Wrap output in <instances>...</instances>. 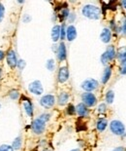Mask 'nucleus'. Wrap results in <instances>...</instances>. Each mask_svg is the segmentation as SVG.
Masks as SVG:
<instances>
[{
    "label": "nucleus",
    "mask_w": 126,
    "mask_h": 151,
    "mask_svg": "<svg viewBox=\"0 0 126 151\" xmlns=\"http://www.w3.org/2000/svg\"><path fill=\"white\" fill-rule=\"evenodd\" d=\"M0 151H15L13 149L12 145H10V144H2V145H0Z\"/></svg>",
    "instance_id": "c756f323"
},
{
    "label": "nucleus",
    "mask_w": 126,
    "mask_h": 151,
    "mask_svg": "<svg viewBox=\"0 0 126 151\" xmlns=\"http://www.w3.org/2000/svg\"><path fill=\"white\" fill-rule=\"evenodd\" d=\"M69 79V69L67 66H61L57 73V81L59 83H65Z\"/></svg>",
    "instance_id": "9d476101"
},
{
    "label": "nucleus",
    "mask_w": 126,
    "mask_h": 151,
    "mask_svg": "<svg viewBox=\"0 0 126 151\" xmlns=\"http://www.w3.org/2000/svg\"><path fill=\"white\" fill-rule=\"evenodd\" d=\"M71 151H80L79 148H76V149H73V150H71Z\"/></svg>",
    "instance_id": "79ce46f5"
},
{
    "label": "nucleus",
    "mask_w": 126,
    "mask_h": 151,
    "mask_svg": "<svg viewBox=\"0 0 126 151\" xmlns=\"http://www.w3.org/2000/svg\"><path fill=\"white\" fill-rule=\"evenodd\" d=\"M5 56H6V54L4 53V51L0 50V62H1V60H4Z\"/></svg>",
    "instance_id": "e433bc0d"
},
{
    "label": "nucleus",
    "mask_w": 126,
    "mask_h": 151,
    "mask_svg": "<svg viewBox=\"0 0 126 151\" xmlns=\"http://www.w3.org/2000/svg\"><path fill=\"white\" fill-rule=\"evenodd\" d=\"M110 129L112 133L116 136H122L125 133V126L119 120H112L110 123Z\"/></svg>",
    "instance_id": "7ed1b4c3"
},
{
    "label": "nucleus",
    "mask_w": 126,
    "mask_h": 151,
    "mask_svg": "<svg viewBox=\"0 0 126 151\" xmlns=\"http://www.w3.org/2000/svg\"><path fill=\"white\" fill-rule=\"evenodd\" d=\"M107 110V104H100L98 105V107H97V111L99 112V113H105Z\"/></svg>",
    "instance_id": "7c9ffc66"
},
{
    "label": "nucleus",
    "mask_w": 126,
    "mask_h": 151,
    "mask_svg": "<svg viewBox=\"0 0 126 151\" xmlns=\"http://www.w3.org/2000/svg\"><path fill=\"white\" fill-rule=\"evenodd\" d=\"M1 76H2V69L0 68V79H1Z\"/></svg>",
    "instance_id": "a19ab883"
},
{
    "label": "nucleus",
    "mask_w": 126,
    "mask_h": 151,
    "mask_svg": "<svg viewBox=\"0 0 126 151\" xmlns=\"http://www.w3.org/2000/svg\"><path fill=\"white\" fill-rule=\"evenodd\" d=\"M115 47L112 45H110V46L107 47V49L104 53L102 54L101 56V63H103L104 65H107L108 63L112 60L115 58Z\"/></svg>",
    "instance_id": "f03ea898"
},
{
    "label": "nucleus",
    "mask_w": 126,
    "mask_h": 151,
    "mask_svg": "<svg viewBox=\"0 0 126 151\" xmlns=\"http://www.w3.org/2000/svg\"><path fill=\"white\" fill-rule=\"evenodd\" d=\"M4 15H5V6L2 3H0V22L4 19Z\"/></svg>",
    "instance_id": "2f4dec72"
},
{
    "label": "nucleus",
    "mask_w": 126,
    "mask_h": 151,
    "mask_svg": "<svg viewBox=\"0 0 126 151\" xmlns=\"http://www.w3.org/2000/svg\"><path fill=\"white\" fill-rule=\"evenodd\" d=\"M66 38V25L65 24H62L60 25V39L64 40Z\"/></svg>",
    "instance_id": "bb28decb"
},
{
    "label": "nucleus",
    "mask_w": 126,
    "mask_h": 151,
    "mask_svg": "<svg viewBox=\"0 0 126 151\" xmlns=\"http://www.w3.org/2000/svg\"><path fill=\"white\" fill-rule=\"evenodd\" d=\"M46 67L48 68V70H50V71H53L54 68H56V62H54V60L53 59H48L47 60Z\"/></svg>",
    "instance_id": "393cba45"
},
{
    "label": "nucleus",
    "mask_w": 126,
    "mask_h": 151,
    "mask_svg": "<svg viewBox=\"0 0 126 151\" xmlns=\"http://www.w3.org/2000/svg\"><path fill=\"white\" fill-rule=\"evenodd\" d=\"M28 91L35 96H41L44 93L43 85L40 80H35L28 85Z\"/></svg>",
    "instance_id": "0eeeda50"
},
{
    "label": "nucleus",
    "mask_w": 126,
    "mask_h": 151,
    "mask_svg": "<svg viewBox=\"0 0 126 151\" xmlns=\"http://www.w3.org/2000/svg\"><path fill=\"white\" fill-rule=\"evenodd\" d=\"M67 20L69 22H73L74 21L76 20V14L75 13H70L69 16H68V18H67Z\"/></svg>",
    "instance_id": "72a5a7b5"
},
{
    "label": "nucleus",
    "mask_w": 126,
    "mask_h": 151,
    "mask_svg": "<svg viewBox=\"0 0 126 151\" xmlns=\"http://www.w3.org/2000/svg\"><path fill=\"white\" fill-rule=\"evenodd\" d=\"M116 57H117L118 60L121 63H126V47H121L120 49L117 51Z\"/></svg>",
    "instance_id": "aec40b11"
},
{
    "label": "nucleus",
    "mask_w": 126,
    "mask_h": 151,
    "mask_svg": "<svg viewBox=\"0 0 126 151\" xmlns=\"http://www.w3.org/2000/svg\"><path fill=\"white\" fill-rule=\"evenodd\" d=\"M6 60H7L8 65L11 67V68L17 67L18 58H17V54H16L14 50H10L9 52L6 54Z\"/></svg>",
    "instance_id": "1a4fd4ad"
},
{
    "label": "nucleus",
    "mask_w": 126,
    "mask_h": 151,
    "mask_svg": "<svg viewBox=\"0 0 126 151\" xmlns=\"http://www.w3.org/2000/svg\"><path fill=\"white\" fill-rule=\"evenodd\" d=\"M51 40L53 41L54 43H56L58 40L60 39V25L56 24L53 25V27L51 28Z\"/></svg>",
    "instance_id": "dca6fc26"
},
{
    "label": "nucleus",
    "mask_w": 126,
    "mask_h": 151,
    "mask_svg": "<svg viewBox=\"0 0 126 151\" xmlns=\"http://www.w3.org/2000/svg\"><path fill=\"white\" fill-rule=\"evenodd\" d=\"M120 73L122 75L126 74V63H121V67H120Z\"/></svg>",
    "instance_id": "f704fd0d"
},
{
    "label": "nucleus",
    "mask_w": 126,
    "mask_h": 151,
    "mask_svg": "<svg viewBox=\"0 0 126 151\" xmlns=\"http://www.w3.org/2000/svg\"><path fill=\"white\" fill-rule=\"evenodd\" d=\"M56 56L57 59L60 60V62H64L67 59V50H66V45L65 43L60 42L59 45L57 47V51H56Z\"/></svg>",
    "instance_id": "9b49d317"
},
{
    "label": "nucleus",
    "mask_w": 126,
    "mask_h": 151,
    "mask_svg": "<svg viewBox=\"0 0 126 151\" xmlns=\"http://www.w3.org/2000/svg\"><path fill=\"white\" fill-rule=\"evenodd\" d=\"M76 113L79 115L80 117H87L89 114V109L87 106H85V104H83V102H80L76 106Z\"/></svg>",
    "instance_id": "f8f14e48"
},
{
    "label": "nucleus",
    "mask_w": 126,
    "mask_h": 151,
    "mask_svg": "<svg viewBox=\"0 0 126 151\" xmlns=\"http://www.w3.org/2000/svg\"><path fill=\"white\" fill-rule=\"evenodd\" d=\"M23 109L25 111V113L28 117H32L33 116V112H34V107H33V104L30 101V99H26L23 102Z\"/></svg>",
    "instance_id": "2eb2a0df"
},
{
    "label": "nucleus",
    "mask_w": 126,
    "mask_h": 151,
    "mask_svg": "<svg viewBox=\"0 0 126 151\" xmlns=\"http://www.w3.org/2000/svg\"><path fill=\"white\" fill-rule=\"evenodd\" d=\"M112 151H126V148L123 146H119V147H116V148H115Z\"/></svg>",
    "instance_id": "4c0bfd02"
},
{
    "label": "nucleus",
    "mask_w": 126,
    "mask_h": 151,
    "mask_svg": "<svg viewBox=\"0 0 126 151\" xmlns=\"http://www.w3.org/2000/svg\"><path fill=\"white\" fill-rule=\"evenodd\" d=\"M0 109H1V104H0Z\"/></svg>",
    "instance_id": "c03bdc74"
},
{
    "label": "nucleus",
    "mask_w": 126,
    "mask_h": 151,
    "mask_svg": "<svg viewBox=\"0 0 126 151\" xmlns=\"http://www.w3.org/2000/svg\"><path fill=\"white\" fill-rule=\"evenodd\" d=\"M38 118L40 119V120L43 121V122H45V123H47L48 121H50V119H51V114H50V113H43V114H41Z\"/></svg>",
    "instance_id": "c85d7f7f"
},
{
    "label": "nucleus",
    "mask_w": 126,
    "mask_h": 151,
    "mask_svg": "<svg viewBox=\"0 0 126 151\" xmlns=\"http://www.w3.org/2000/svg\"><path fill=\"white\" fill-rule=\"evenodd\" d=\"M69 14H70L69 9H68L67 7H64V8H62L59 11V13H58L57 18L59 19L61 22H63L64 20H67V18H68V16H69Z\"/></svg>",
    "instance_id": "4be33fe9"
},
{
    "label": "nucleus",
    "mask_w": 126,
    "mask_h": 151,
    "mask_svg": "<svg viewBox=\"0 0 126 151\" xmlns=\"http://www.w3.org/2000/svg\"><path fill=\"white\" fill-rule=\"evenodd\" d=\"M121 5H122V7L126 9V0H123V1H121Z\"/></svg>",
    "instance_id": "58836bf2"
},
{
    "label": "nucleus",
    "mask_w": 126,
    "mask_h": 151,
    "mask_svg": "<svg viewBox=\"0 0 126 151\" xmlns=\"http://www.w3.org/2000/svg\"><path fill=\"white\" fill-rule=\"evenodd\" d=\"M43 151H51V149H48V148H44Z\"/></svg>",
    "instance_id": "ea45409f"
},
{
    "label": "nucleus",
    "mask_w": 126,
    "mask_h": 151,
    "mask_svg": "<svg viewBox=\"0 0 126 151\" xmlns=\"http://www.w3.org/2000/svg\"><path fill=\"white\" fill-rule=\"evenodd\" d=\"M100 39L103 43H109L112 39V30L108 27L103 28L101 34H100Z\"/></svg>",
    "instance_id": "4468645a"
},
{
    "label": "nucleus",
    "mask_w": 126,
    "mask_h": 151,
    "mask_svg": "<svg viewBox=\"0 0 126 151\" xmlns=\"http://www.w3.org/2000/svg\"><path fill=\"white\" fill-rule=\"evenodd\" d=\"M9 98L13 99V101H17V99H19V96H21V94H19V92L18 91V90H16V89H12L11 91L9 92Z\"/></svg>",
    "instance_id": "b1692460"
},
{
    "label": "nucleus",
    "mask_w": 126,
    "mask_h": 151,
    "mask_svg": "<svg viewBox=\"0 0 126 151\" xmlns=\"http://www.w3.org/2000/svg\"><path fill=\"white\" fill-rule=\"evenodd\" d=\"M26 66V63H25L24 60L22 59H19L18 60V63H17V67L21 70V71H22V70L24 69V67Z\"/></svg>",
    "instance_id": "cd10ccee"
},
{
    "label": "nucleus",
    "mask_w": 126,
    "mask_h": 151,
    "mask_svg": "<svg viewBox=\"0 0 126 151\" xmlns=\"http://www.w3.org/2000/svg\"><path fill=\"white\" fill-rule=\"evenodd\" d=\"M82 14L89 20H99L101 17V9L93 4H86L82 9Z\"/></svg>",
    "instance_id": "f257e3e1"
},
{
    "label": "nucleus",
    "mask_w": 126,
    "mask_h": 151,
    "mask_svg": "<svg viewBox=\"0 0 126 151\" xmlns=\"http://www.w3.org/2000/svg\"><path fill=\"white\" fill-rule=\"evenodd\" d=\"M69 94L66 92H62L60 93L59 96H58L57 98V104L61 105V106H63V105H66L68 104V101H69Z\"/></svg>",
    "instance_id": "f3484780"
},
{
    "label": "nucleus",
    "mask_w": 126,
    "mask_h": 151,
    "mask_svg": "<svg viewBox=\"0 0 126 151\" xmlns=\"http://www.w3.org/2000/svg\"><path fill=\"white\" fill-rule=\"evenodd\" d=\"M99 86V82L95 79L89 78L85 80L82 84H80V88L83 90H85L86 93H91L92 91H94Z\"/></svg>",
    "instance_id": "20e7f679"
},
{
    "label": "nucleus",
    "mask_w": 126,
    "mask_h": 151,
    "mask_svg": "<svg viewBox=\"0 0 126 151\" xmlns=\"http://www.w3.org/2000/svg\"><path fill=\"white\" fill-rule=\"evenodd\" d=\"M82 101L83 104L87 107H93L97 104V98L92 93H83L82 95Z\"/></svg>",
    "instance_id": "423d86ee"
},
{
    "label": "nucleus",
    "mask_w": 126,
    "mask_h": 151,
    "mask_svg": "<svg viewBox=\"0 0 126 151\" xmlns=\"http://www.w3.org/2000/svg\"><path fill=\"white\" fill-rule=\"evenodd\" d=\"M114 99H115V92L112 90H110L106 94V102L108 104H112L114 102Z\"/></svg>",
    "instance_id": "5701e85b"
},
{
    "label": "nucleus",
    "mask_w": 126,
    "mask_h": 151,
    "mask_svg": "<svg viewBox=\"0 0 126 151\" xmlns=\"http://www.w3.org/2000/svg\"><path fill=\"white\" fill-rule=\"evenodd\" d=\"M21 146H22V137H21V136H19L13 140L12 147H13V149L17 151V150L21 149Z\"/></svg>",
    "instance_id": "412c9836"
},
{
    "label": "nucleus",
    "mask_w": 126,
    "mask_h": 151,
    "mask_svg": "<svg viewBox=\"0 0 126 151\" xmlns=\"http://www.w3.org/2000/svg\"><path fill=\"white\" fill-rule=\"evenodd\" d=\"M111 76H112V66L107 65L105 67V69H104V72H103L101 82L103 83V84H106V83H108L110 78H111Z\"/></svg>",
    "instance_id": "a211bd4d"
},
{
    "label": "nucleus",
    "mask_w": 126,
    "mask_h": 151,
    "mask_svg": "<svg viewBox=\"0 0 126 151\" xmlns=\"http://www.w3.org/2000/svg\"><path fill=\"white\" fill-rule=\"evenodd\" d=\"M66 112L68 115H70V116H72V115H75L76 114V106H74L73 104H69L67 106V109H66Z\"/></svg>",
    "instance_id": "a878e982"
},
{
    "label": "nucleus",
    "mask_w": 126,
    "mask_h": 151,
    "mask_svg": "<svg viewBox=\"0 0 126 151\" xmlns=\"http://www.w3.org/2000/svg\"><path fill=\"white\" fill-rule=\"evenodd\" d=\"M18 3H21V4H22V3H24V1H19V0Z\"/></svg>",
    "instance_id": "37998d69"
},
{
    "label": "nucleus",
    "mask_w": 126,
    "mask_h": 151,
    "mask_svg": "<svg viewBox=\"0 0 126 151\" xmlns=\"http://www.w3.org/2000/svg\"><path fill=\"white\" fill-rule=\"evenodd\" d=\"M121 31V33L125 35L126 36V18H124L123 20H122V24H121V27L120 29H119Z\"/></svg>",
    "instance_id": "473e14b6"
},
{
    "label": "nucleus",
    "mask_w": 126,
    "mask_h": 151,
    "mask_svg": "<svg viewBox=\"0 0 126 151\" xmlns=\"http://www.w3.org/2000/svg\"><path fill=\"white\" fill-rule=\"evenodd\" d=\"M31 129L32 132L35 134H42L46 130V123L43 122L42 120H40L39 118L34 119L33 122L31 124Z\"/></svg>",
    "instance_id": "39448f33"
},
{
    "label": "nucleus",
    "mask_w": 126,
    "mask_h": 151,
    "mask_svg": "<svg viewBox=\"0 0 126 151\" xmlns=\"http://www.w3.org/2000/svg\"><path fill=\"white\" fill-rule=\"evenodd\" d=\"M107 126H108V121L105 118H99L96 122V129L100 133L104 132L106 130Z\"/></svg>",
    "instance_id": "6ab92c4d"
},
{
    "label": "nucleus",
    "mask_w": 126,
    "mask_h": 151,
    "mask_svg": "<svg viewBox=\"0 0 126 151\" xmlns=\"http://www.w3.org/2000/svg\"><path fill=\"white\" fill-rule=\"evenodd\" d=\"M40 104L44 108L50 109L56 104V98L53 95H45L40 99Z\"/></svg>",
    "instance_id": "6e6552de"
},
{
    "label": "nucleus",
    "mask_w": 126,
    "mask_h": 151,
    "mask_svg": "<svg viewBox=\"0 0 126 151\" xmlns=\"http://www.w3.org/2000/svg\"><path fill=\"white\" fill-rule=\"evenodd\" d=\"M31 20H32V18H31L30 15H24L23 16V19H22L23 22H29Z\"/></svg>",
    "instance_id": "c9c22d12"
},
{
    "label": "nucleus",
    "mask_w": 126,
    "mask_h": 151,
    "mask_svg": "<svg viewBox=\"0 0 126 151\" xmlns=\"http://www.w3.org/2000/svg\"><path fill=\"white\" fill-rule=\"evenodd\" d=\"M77 37V29L73 24L68 25L66 27V38L68 41H74Z\"/></svg>",
    "instance_id": "ddd939ff"
}]
</instances>
